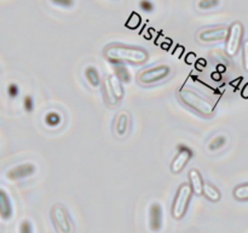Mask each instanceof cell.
I'll return each mask as SVG.
<instances>
[{"label": "cell", "instance_id": "obj_1", "mask_svg": "<svg viewBox=\"0 0 248 233\" xmlns=\"http://www.w3.org/2000/svg\"><path fill=\"white\" fill-rule=\"evenodd\" d=\"M104 56L113 63H132V65H143L147 62L148 55L144 49L130 48L124 45L109 46L104 50Z\"/></svg>", "mask_w": 248, "mask_h": 233}, {"label": "cell", "instance_id": "obj_2", "mask_svg": "<svg viewBox=\"0 0 248 233\" xmlns=\"http://www.w3.org/2000/svg\"><path fill=\"white\" fill-rule=\"evenodd\" d=\"M179 99L186 106L195 111L196 113L201 114L203 116H212L215 112V104L208 101L205 97L200 96L198 92L188 89V87H182L179 90Z\"/></svg>", "mask_w": 248, "mask_h": 233}, {"label": "cell", "instance_id": "obj_3", "mask_svg": "<svg viewBox=\"0 0 248 233\" xmlns=\"http://www.w3.org/2000/svg\"><path fill=\"white\" fill-rule=\"evenodd\" d=\"M191 198H193V189H191L190 184L182 183L177 189V193L172 201L171 216L174 220H182L186 216Z\"/></svg>", "mask_w": 248, "mask_h": 233}, {"label": "cell", "instance_id": "obj_4", "mask_svg": "<svg viewBox=\"0 0 248 233\" xmlns=\"http://www.w3.org/2000/svg\"><path fill=\"white\" fill-rule=\"evenodd\" d=\"M51 220L58 233H74V226L68 215L67 209L61 204H55L51 208Z\"/></svg>", "mask_w": 248, "mask_h": 233}, {"label": "cell", "instance_id": "obj_5", "mask_svg": "<svg viewBox=\"0 0 248 233\" xmlns=\"http://www.w3.org/2000/svg\"><path fill=\"white\" fill-rule=\"evenodd\" d=\"M171 74V67L167 65H159L150 67L140 72L138 75V82L142 85H150L154 83L161 82Z\"/></svg>", "mask_w": 248, "mask_h": 233}, {"label": "cell", "instance_id": "obj_6", "mask_svg": "<svg viewBox=\"0 0 248 233\" xmlns=\"http://www.w3.org/2000/svg\"><path fill=\"white\" fill-rule=\"evenodd\" d=\"M242 35H244V26L241 22H234L229 27V33L227 38V46L225 50L229 56H235L239 52L240 45H241Z\"/></svg>", "mask_w": 248, "mask_h": 233}, {"label": "cell", "instance_id": "obj_7", "mask_svg": "<svg viewBox=\"0 0 248 233\" xmlns=\"http://www.w3.org/2000/svg\"><path fill=\"white\" fill-rule=\"evenodd\" d=\"M194 152L189 146L184 143H178L177 146V154L171 163V171L173 174H179L186 169V164L193 159Z\"/></svg>", "mask_w": 248, "mask_h": 233}, {"label": "cell", "instance_id": "obj_8", "mask_svg": "<svg viewBox=\"0 0 248 233\" xmlns=\"http://www.w3.org/2000/svg\"><path fill=\"white\" fill-rule=\"evenodd\" d=\"M229 28L224 26L215 27V28H206L199 32L198 39L202 43H215V41L224 40L228 38Z\"/></svg>", "mask_w": 248, "mask_h": 233}, {"label": "cell", "instance_id": "obj_9", "mask_svg": "<svg viewBox=\"0 0 248 233\" xmlns=\"http://www.w3.org/2000/svg\"><path fill=\"white\" fill-rule=\"evenodd\" d=\"M36 172V166L33 163H23L16 166L10 167L6 171V179L10 181H17V180L26 179V177L33 176Z\"/></svg>", "mask_w": 248, "mask_h": 233}, {"label": "cell", "instance_id": "obj_10", "mask_svg": "<svg viewBox=\"0 0 248 233\" xmlns=\"http://www.w3.org/2000/svg\"><path fill=\"white\" fill-rule=\"evenodd\" d=\"M164 223L162 206L159 203H152L149 206V228L152 232L157 233L161 231Z\"/></svg>", "mask_w": 248, "mask_h": 233}, {"label": "cell", "instance_id": "obj_11", "mask_svg": "<svg viewBox=\"0 0 248 233\" xmlns=\"http://www.w3.org/2000/svg\"><path fill=\"white\" fill-rule=\"evenodd\" d=\"M130 130V114L126 111H121L114 119V133L119 137H126Z\"/></svg>", "mask_w": 248, "mask_h": 233}, {"label": "cell", "instance_id": "obj_12", "mask_svg": "<svg viewBox=\"0 0 248 233\" xmlns=\"http://www.w3.org/2000/svg\"><path fill=\"white\" fill-rule=\"evenodd\" d=\"M189 177V184H190L193 193L196 196H202L203 186H205V181H203L202 174L199 171L198 169H191L188 174Z\"/></svg>", "mask_w": 248, "mask_h": 233}, {"label": "cell", "instance_id": "obj_13", "mask_svg": "<svg viewBox=\"0 0 248 233\" xmlns=\"http://www.w3.org/2000/svg\"><path fill=\"white\" fill-rule=\"evenodd\" d=\"M12 216V204L6 192L0 188V217L2 220H10Z\"/></svg>", "mask_w": 248, "mask_h": 233}, {"label": "cell", "instance_id": "obj_14", "mask_svg": "<svg viewBox=\"0 0 248 233\" xmlns=\"http://www.w3.org/2000/svg\"><path fill=\"white\" fill-rule=\"evenodd\" d=\"M84 74L85 79L87 80L91 87H98L99 85H102V78L101 74H99V70L94 66H87L84 70Z\"/></svg>", "mask_w": 248, "mask_h": 233}, {"label": "cell", "instance_id": "obj_15", "mask_svg": "<svg viewBox=\"0 0 248 233\" xmlns=\"http://www.w3.org/2000/svg\"><path fill=\"white\" fill-rule=\"evenodd\" d=\"M202 196L212 203H218L222 199V193L213 183H205Z\"/></svg>", "mask_w": 248, "mask_h": 233}, {"label": "cell", "instance_id": "obj_16", "mask_svg": "<svg viewBox=\"0 0 248 233\" xmlns=\"http://www.w3.org/2000/svg\"><path fill=\"white\" fill-rule=\"evenodd\" d=\"M107 80H108L109 85H110L111 89H113L118 101H120V100L124 97V94H125V90H124V83L121 82L115 74H109L108 77H107Z\"/></svg>", "mask_w": 248, "mask_h": 233}, {"label": "cell", "instance_id": "obj_17", "mask_svg": "<svg viewBox=\"0 0 248 233\" xmlns=\"http://www.w3.org/2000/svg\"><path fill=\"white\" fill-rule=\"evenodd\" d=\"M44 121L48 128H58L62 125L63 123V116L60 112L57 111H48L44 116Z\"/></svg>", "mask_w": 248, "mask_h": 233}, {"label": "cell", "instance_id": "obj_18", "mask_svg": "<svg viewBox=\"0 0 248 233\" xmlns=\"http://www.w3.org/2000/svg\"><path fill=\"white\" fill-rule=\"evenodd\" d=\"M102 87H103V95H104V101H106V103L108 104L109 107H114L118 104V99H116L115 94H114L113 89H111V86L109 85L108 80L106 79L102 82Z\"/></svg>", "mask_w": 248, "mask_h": 233}, {"label": "cell", "instance_id": "obj_19", "mask_svg": "<svg viewBox=\"0 0 248 233\" xmlns=\"http://www.w3.org/2000/svg\"><path fill=\"white\" fill-rule=\"evenodd\" d=\"M227 142H228L227 136H225L224 133H219V135H216L215 137L208 142L207 148L210 152H217V150H222L223 147H225V146H227Z\"/></svg>", "mask_w": 248, "mask_h": 233}, {"label": "cell", "instance_id": "obj_20", "mask_svg": "<svg viewBox=\"0 0 248 233\" xmlns=\"http://www.w3.org/2000/svg\"><path fill=\"white\" fill-rule=\"evenodd\" d=\"M115 75L123 83H128L131 80V74L126 67H124L123 63H116L115 65Z\"/></svg>", "mask_w": 248, "mask_h": 233}, {"label": "cell", "instance_id": "obj_21", "mask_svg": "<svg viewBox=\"0 0 248 233\" xmlns=\"http://www.w3.org/2000/svg\"><path fill=\"white\" fill-rule=\"evenodd\" d=\"M219 5L220 0H198V2H196V7L201 11H208V10L215 9Z\"/></svg>", "mask_w": 248, "mask_h": 233}, {"label": "cell", "instance_id": "obj_22", "mask_svg": "<svg viewBox=\"0 0 248 233\" xmlns=\"http://www.w3.org/2000/svg\"><path fill=\"white\" fill-rule=\"evenodd\" d=\"M232 194L237 200H248V183L239 184L235 187Z\"/></svg>", "mask_w": 248, "mask_h": 233}, {"label": "cell", "instance_id": "obj_23", "mask_svg": "<svg viewBox=\"0 0 248 233\" xmlns=\"http://www.w3.org/2000/svg\"><path fill=\"white\" fill-rule=\"evenodd\" d=\"M23 108L27 113H31L34 109V99L31 95H27L23 99Z\"/></svg>", "mask_w": 248, "mask_h": 233}, {"label": "cell", "instance_id": "obj_24", "mask_svg": "<svg viewBox=\"0 0 248 233\" xmlns=\"http://www.w3.org/2000/svg\"><path fill=\"white\" fill-rule=\"evenodd\" d=\"M7 95H9L10 99H16V97L19 95L18 85L15 84V83L9 84V86H7Z\"/></svg>", "mask_w": 248, "mask_h": 233}, {"label": "cell", "instance_id": "obj_25", "mask_svg": "<svg viewBox=\"0 0 248 233\" xmlns=\"http://www.w3.org/2000/svg\"><path fill=\"white\" fill-rule=\"evenodd\" d=\"M242 62H244V68L246 72H248V39L244 41V45H242Z\"/></svg>", "mask_w": 248, "mask_h": 233}, {"label": "cell", "instance_id": "obj_26", "mask_svg": "<svg viewBox=\"0 0 248 233\" xmlns=\"http://www.w3.org/2000/svg\"><path fill=\"white\" fill-rule=\"evenodd\" d=\"M19 233H33V227L28 220H23L19 225Z\"/></svg>", "mask_w": 248, "mask_h": 233}, {"label": "cell", "instance_id": "obj_27", "mask_svg": "<svg viewBox=\"0 0 248 233\" xmlns=\"http://www.w3.org/2000/svg\"><path fill=\"white\" fill-rule=\"evenodd\" d=\"M140 7L145 12H152L154 10V4L150 0H140Z\"/></svg>", "mask_w": 248, "mask_h": 233}, {"label": "cell", "instance_id": "obj_28", "mask_svg": "<svg viewBox=\"0 0 248 233\" xmlns=\"http://www.w3.org/2000/svg\"><path fill=\"white\" fill-rule=\"evenodd\" d=\"M51 2L60 7H72L74 5V0H51Z\"/></svg>", "mask_w": 248, "mask_h": 233}]
</instances>
